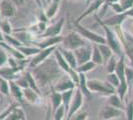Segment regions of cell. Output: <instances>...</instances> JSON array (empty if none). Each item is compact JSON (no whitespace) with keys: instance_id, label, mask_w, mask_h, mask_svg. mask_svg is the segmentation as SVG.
<instances>
[{"instance_id":"obj_1","label":"cell","mask_w":133,"mask_h":120,"mask_svg":"<svg viewBox=\"0 0 133 120\" xmlns=\"http://www.w3.org/2000/svg\"><path fill=\"white\" fill-rule=\"evenodd\" d=\"M30 71L34 76L39 88H43L47 85H50L52 87L58 80L65 76L64 74H66L57 63L56 58L51 57L37 65L36 67L31 68Z\"/></svg>"},{"instance_id":"obj_2","label":"cell","mask_w":133,"mask_h":120,"mask_svg":"<svg viewBox=\"0 0 133 120\" xmlns=\"http://www.w3.org/2000/svg\"><path fill=\"white\" fill-rule=\"evenodd\" d=\"M94 17L96 19V21L98 22L100 26L103 28L104 32H105V39H106V44L110 47L112 49L113 53L116 55L117 57H120V56H123L124 55V51H123V47H122L121 41L119 39L118 35L116 34V32L114 30L107 26L105 24L100 21V18L97 16V15H94Z\"/></svg>"},{"instance_id":"obj_3","label":"cell","mask_w":133,"mask_h":120,"mask_svg":"<svg viewBox=\"0 0 133 120\" xmlns=\"http://www.w3.org/2000/svg\"><path fill=\"white\" fill-rule=\"evenodd\" d=\"M114 31L116 32V34L118 35L121 41L124 55H126V57L130 62V66L133 68V35L130 32L124 31L121 28V26H115Z\"/></svg>"},{"instance_id":"obj_4","label":"cell","mask_w":133,"mask_h":120,"mask_svg":"<svg viewBox=\"0 0 133 120\" xmlns=\"http://www.w3.org/2000/svg\"><path fill=\"white\" fill-rule=\"evenodd\" d=\"M88 87L91 93H97L102 96H109L116 92V89L112 85H110L107 81H102L98 79L88 80Z\"/></svg>"},{"instance_id":"obj_5","label":"cell","mask_w":133,"mask_h":120,"mask_svg":"<svg viewBox=\"0 0 133 120\" xmlns=\"http://www.w3.org/2000/svg\"><path fill=\"white\" fill-rule=\"evenodd\" d=\"M62 47L70 49V50H76L83 45H87V41L81 34H78L76 30L70 32L68 35L63 37L62 41Z\"/></svg>"},{"instance_id":"obj_6","label":"cell","mask_w":133,"mask_h":120,"mask_svg":"<svg viewBox=\"0 0 133 120\" xmlns=\"http://www.w3.org/2000/svg\"><path fill=\"white\" fill-rule=\"evenodd\" d=\"M75 30L78 32V34H81L85 40H89L90 42H92L94 44H105L106 39L105 36L95 33L94 31L89 30L87 27H84L83 25H81V23H75Z\"/></svg>"},{"instance_id":"obj_7","label":"cell","mask_w":133,"mask_h":120,"mask_svg":"<svg viewBox=\"0 0 133 120\" xmlns=\"http://www.w3.org/2000/svg\"><path fill=\"white\" fill-rule=\"evenodd\" d=\"M83 98H84V96L82 93V91L78 88V89L76 88L74 96H72V103H71V106H70V110H69V112L66 116V120H71L72 118V116L79 111V109L82 108L83 104Z\"/></svg>"},{"instance_id":"obj_8","label":"cell","mask_w":133,"mask_h":120,"mask_svg":"<svg viewBox=\"0 0 133 120\" xmlns=\"http://www.w3.org/2000/svg\"><path fill=\"white\" fill-rule=\"evenodd\" d=\"M125 114L123 109L115 108L113 106H110L108 104L104 105L99 111V120H113L119 118Z\"/></svg>"},{"instance_id":"obj_9","label":"cell","mask_w":133,"mask_h":120,"mask_svg":"<svg viewBox=\"0 0 133 120\" xmlns=\"http://www.w3.org/2000/svg\"><path fill=\"white\" fill-rule=\"evenodd\" d=\"M57 48H58V46H52V47H48V48H45V49H41L35 56H33L32 60L30 61L29 68L36 67L37 65L44 62L45 60H47L49 57H51L52 54H54V52Z\"/></svg>"},{"instance_id":"obj_10","label":"cell","mask_w":133,"mask_h":120,"mask_svg":"<svg viewBox=\"0 0 133 120\" xmlns=\"http://www.w3.org/2000/svg\"><path fill=\"white\" fill-rule=\"evenodd\" d=\"M75 55L78 61V66L81 64L88 62L91 60V53H92V46L83 45L78 49L74 50Z\"/></svg>"},{"instance_id":"obj_11","label":"cell","mask_w":133,"mask_h":120,"mask_svg":"<svg viewBox=\"0 0 133 120\" xmlns=\"http://www.w3.org/2000/svg\"><path fill=\"white\" fill-rule=\"evenodd\" d=\"M63 37L64 36H53V37H44L41 38V40L38 41H34V46H37L40 49H45L48 47H52V46H59L61 45L62 41H63Z\"/></svg>"},{"instance_id":"obj_12","label":"cell","mask_w":133,"mask_h":120,"mask_svg":"<svg viewBox=\"0 0 133 120\" xmlns=\"http://www.w3.org/2000/svg\"><path fill=\"white\" fill-rule=\"evenodd\" d=\"M77 86L75 84V82L72 81L68 75L66 77H62L60 80H58L54 85L52 86V89H54L55 91L60 92V93H63L65 91H68V90H72V89H76Z\"/></svg>"},{"instance_id":"obj_13","label":"cell","mask_w":133,"mask_h":120,"mask_svg":"<svg viewBox=\"0 0 133 120\" xmlns=\"http://www.w3.org/2000/svg\"><path fill=\"white\" fill-rule=\"evenodd\" d=\"M17 7L11 0H1L0 1V15L1 18H11L16 15Z\"/></svg>"},{"instance_id":"obj_14","label":"cell","mask_w":133,"mask_h":120,"mask_svg":"<svg viewBox=\"0 0 133 120\" xmlns=\"http://www.w3.org/2000/svg\"><path fill=\"white\" fill-rule=\"evenodd\" d=\"M65 22H66V18L62 17L58 22H56L53 25L48 26L47 29L45 30L44 33L40 34L39 36L41 38H44V37H53V36H59V35H61L63 27L65 25Z\"/></svg>"},{"instance_id":"obj_15","label":"cell","mask_w":133,"mask_h":120,"mask_svg":"<svg viewBox=\"0 0 133 120\" xmlns=\"http://www.w3.org/2000/svg\"><path fill=\"white\" fill-rule=\"evenodd\" d=\"M104 3H105V0H92L91 3H89L88 9L84 10V11H83V13L76 19L75 23H81V21L83 20V18H85L87 16H89V15H90V14H92L94 12L97 11L100 7L104 4Z\"/></svg>"},{"instance_id":"obj_16","label":"cell","mask_w":133,"mask_h":120,"mask_svg":"<svg viewBox=\"0 0 133 120\" xmlns=\"http://www.w3.org/2000/svg\"><path fill=\"white\" fill-rule=\"evenodd\" d=\"M23 98L30 104L33 105H41L42 104V99L41 95L36 91H34L31 88H25L23 89Z\"/></svg>"},{"instance_id":"obj_17","label":"cell","mask_w":133,"mask_h":120,"mask_svg":"<svg viewBox=\"0 0 133 120\" xmlns=\"http://www.w3.org/2000/svg\"><path fill=\"white\" fill-rule=\"evenodd\" d=\"M126 18H127V16L125 15V13L122 12V13H115L114 15L106 18L104 20H101L100 19V21L103 23V24L109 26V27H115V26H121L122 23L124 22V20Z\"/></svg>"},{"instance_id":"obj_18","label":"cell","mask_w":133,"mask_h":120,"mask_svg":"<svg viewBox=\"0 0 133 120\" xmlns=\"http://www.w3.org/2000/svg\"><path fill=\"white\" fill-rule=\"evenodd\" d=\"M58 49L60 50V52L62 53V55L64 56V58L66 59V61L69 63V65L74 69L78 68V61H77V58L75 55V52L70 49H66L62 47L61 45L58 46Z\"/></svg>"},{"instance_id":"obj_19","label":"cell","mask_w":133,"mask_h":120,"mask_svg":"<svg viewBox=\"0 0 133 120\" xmlns=\"http://www.w3.org/2000/svg\"><path fill=\"white\" fill-rule=\"evenodd\" d=\"M21 75V72L17 71L16 69H13L12 67L8 66H3L0 67V76L5 78L7 80H15Z\"/></svg>"},{"instance_id":"obj_20","label":"cell","mask_w":133,"mask_h":120,"mask_svg":"<svg viewBox=\"0 0 133 120\" xmlns=\"http://www.w3.org/2000/svg\"><path fill=\"white\" fill-rule=\"evenodd\" d=\"M9 84H10V95H12V97L14 98L17 102L21 103L24 99L23 98V89L14 80H10Z\"/></svg>"},{"instance_id":"obj_21","label":"cell","mask_w":133,"mask_h":120,"mask_svg":"<svg viewBox=\"0 0 133 120\" xmlns=\"http://www.w3.org/2000/svg\"><path fill=\"white\" fill-rule=\"evenodd\" d=\"M0 47L3 48L6 52H9V53L11 54L12 57H14L15 59H18V60H24V59L26 58L24 55H23L22 52L19 51V49H18L17 47L9 45V44H7V43L4 42V41L0 42Z\"/></svg>"},{"instance_id":"obj_22","label":"cell","mask_w":133,"mask_h":120,"mask_svg":"<svg viewBox=\"0 0 133 120\" xmlns=\"http://www.w3.org/2000/svg\"><path fill=\"white\" fill-rule=\"evenodd\" d=\"M54 56H55L56 58V61H57V63L59 64V66L62 68V70L66 73V74H69L70 73V71L72 70V68L70 65H69V63L66 61V59L64 58V56L62 55V53L60 52V50L57 48L55 50V52H54Z\"/></svg>"},{"instance_id":"obj_23","label":"cell","mask_w":133,"mask_h":120,"mask_svg":"<svg viewBox=\"0 0 133 120\" xmlns=\"http://www.w3.org/2000/svg\"><path fill=\"white\" fill-rule=\"evenodd\" d=\"M74 93H75V89L68 90V91H65L62 93V105L65 108L66 116L68 114V112H69V110H70V106H71V103H72Z\"/></svg>"},{"instance_id":"obj_24","label":"cell","mask_w":133,"mask_h":120,"mask_svg":"<svg viewBox=\"0 0 133 120\" xmlns=\"http://www.w3.org/2000/svg\"><path fill=\"white\" fill-rule=\"evenodd\" d=\"M3 120H27V116L25 111L23 110L20 105L12 110V112Z\"/></svg>"},{"instance_id":"obj_25","label":"cell","mask_w":133,"mask_h":120,"mask_svg":"<svg viewBox=\"0 0 133 120\" xmlns=\"http://www.w3.org/2000/svg\"><path fill=\"white\" fill-rule=\"evenodd\" d=\"M50 103L52 106V110L56 111L62 105V93L52 89V92L50 94Z\"/></svg>"},{"instance_id":"obj_26","label":"cell","mask_w":133,"mask_h":120,"mask_svg":"<svg viewBox=\"0 0 133 120\" xmlns=\"http://www.w3.org/2000/svg\"><path fill=\"white\" fill-rule=\"evenodd\" d=\"M125 62H124V55L123 56H120L118 57V60H117L116 63V67H115V73L118 76V78L120 79V81H123L125 79Z\"/></svg>"},{"instance_id":"obj_27","label":"cell","mask_w":133,"mask_h":120,"mask_svg":"<svg viewBox=\"0 0 133 120\" xmlns=\"http://www.w3.org/2000/svg\"><path fill=\"white\" fill-rule=\"evenodd\" d=\"M78 88L82 91L84 97H89L91 95V92L88 87V79L84 73H79V83Z\"/></svg>"},{"instance_id":"obj_28","label":"cell","mask_w":133,"mask_h":120,"mask_svg":"<svg viewBox=\"0 0 133 120\" xmlns=\"http://www.w3.org/2000/svg\"><path fill=\"white\" fill-rule=\"evenodd\" d=\"M19 51L22 52L25 57H30V56H35L38 52L41 50L37 46H29V45H21L18 47Z\"/></svg>"},{"instance_id":"obj_29","label":"cell","mask_w":133,"mask_h":120,"mask_svg":"<svg viewBox=\"0 0 133 120\" xmlns=\"http://www.w3.org/2000/svg\"><path fill=\"white\" fill-rule=\"evenodd\" d=\"M107 104H108V105H110V106L115 107V108H119V109L124 108L123 100L119 97V95L117 94L116 92L108 96V99H107Z\"/></svg>"},{"instance_id":"obj_30","label":"cell","mask_w":133,"mask_h":120,"mask_svg":"<svg viewBox=\"0 0 133 120\" xmlns=\"http://www.w3.org/2000/svg\"><path fill=\"white\" fill-rule=\"evenodd\" d=\"M91 61L95 63L96 65H102L104 64L102 55L100 53L99 49L97 47V44H94L92 45V53H91Z\"/></svg>"},{"instance_id":"obj_31","label":"cell","mask_w":133,"mask_h":120,"mask_svg":"<svg viewBox=\"0 0 133 120\" xmlns=\"http://www.w3.org/2000/svg\"><path fill=\"white\" fill-rule=\"evenodd\" d=\"M23 74L25 75V77H26V79H27L29 88L33 89L34 91H36L37 93H39L40 95H41V91H40L39 86L37 84V82H36V80L34 78V76L32 75V73H31V71H25Z\"/></svg>"},{"instance_id":"obj_32","label":"cell","mask_w":133,"mask_h":120,"mask_svg":"<svg viewBox=\"0 0 133 120\" xmlns=\"http://www.w3.org/2000/svg\"><path fill=\"white\" fill-rule=\"evenodd\" d=\"M97 47H98L100 53H101V55H102V58H103L104 63H106V61L114 54L113 51H112V49H111L110 47L107 45L106 43L105 44H97Z\"/></svg>"},{"instance_id":"obj_33","label":"cell","mask_w":133,"mask_h":120,"mask_svg":"<svg viewBox=\"0 0 133 120\" xmlns=\"http://www.w3.org/2000/svg\"><path fill=\"white\" fill-rule=\"evenodd\" d=\"M59 8H60V3H57V2H53L51 3L50 5L48 6L47 10H46V15L49 19H52L54 18L57 15V13L59 11Z\"/></svg>"},{"instance_id":"obj_34","label":"cell","mask_w":133,"mask_h":120,"mask_svg":"<svg viewBox=\"0 0 133 120\" xmlns=\"http://www.w3.org/2000/svg\"><path fill=\"white\" fill-rule=\"evenodd\" d=\"M95 66H96V64L90 60V61H88V62L83 63V64L78 65V68H77V71L78 73H84L85 74V73H88V72H89L92 69L95 68Z\"/></svg>"},{"instance_id":"obj_35","label":"cell","mask_w":133,"mask_h":120,"mask_svg":"<svg viewBox=\"0 0 133 120\" xmlns=\"http://www.w3.org/2000/svg\"><path fill=\"white\" fill-rule=\"evenodd\" d=\"M0 93L5 95V96H10V84L9 80L5 79L0 76Z\"/></svg>"},{"instance_id":"obj_36","label":"cell","mask_w":133,"mask_h":120,"mask_svg":"<svg viewBox=\"0 0 133 120\" xmlns=\"http://www.w3.org/2000/svg\"><path fill=\"white\" fill-rule=\"evenodd\" d=\"M128 91H129V87H128V84H127V82H126V80L120 81V84H119V86L116 88V93L119 95V97L121 98L122 100L125 98Z\"/></svg>"},{"instance_id":"obj_37","label":"cell","mask_w":133,"mask_h":120,"mask_svg":"<svg viewBox=\"0 0 133 120\" xmlns=\"http://www.w3.org/2000/svg\"><path fill=\"white\" fill-rule=\"evenodd\" d=\"M0 29L3 32V34H12L13 33V27H12L11 23L9 22L8 19H1L0 21Z\"/></svg>"},{"instance_id":"obj_38","label":"cell","mask_w":133,"mask_h":120,"mask_svg":"<svg viewBox=\"0 0 133 120\" xmlns=\"http://www.w3.org/2000/svg\"><path fill=\"white\" fill-rule=\"evenodd\" d=\"M4 42H6V43L9 44V45L17 47V48H18L19 46L23 45V43L17 38L16 36H13V35H11V34H4Z\"/></svg>"},{"instance_id":"obj_39","label":"cell","mask_w":133,"mask_h":120,"mask_svg":"<svg viewBox=\"0 0 133 120\" xmlns=\"http://www.w3.org/2000/svg\"><path fill=\"white\" fill-rule=\"evenodd\" d=\"M117 60H118V57H117L115 54H113L107 61H106V71L107 73H112L115 71V67H116V63Z\"/></svg>"},{"instance_id":"obj_40","label":"cell","mask_w":133,"mask_h":120,"mask_svg":"<svg viewBox=\"0 0 133 120\" xmlns=\"http://www.w3.org/2000/svg\"><path fill=\"white\" fill-rule=\"evenodd\" d=\"M106 81H107L110 85L113 86L115 89H116L117 87L119 86V84H120V79L118 78V76L116 75L115 72L107 73V75H106Z\"/></svg>"},{"instance_id":"obj_41","label":"cell","mask_w":133,"mask_h":120,"mask_svg":"<svg viewBox=\"0 0 133 120\" xmlns=\"http://www.w3.org/2000/svg\"><path fill=\"white\" fill-rule=\"evenodd\" d=\"M125 79L129 87V90L131 91L133 89V68L131 66L125 67Z\"/></svg>"},{"instance_id":"obj_42","label":"cell","mask_w":133,"mask_h":120,"mask_svg":"<svg viewBox=\"0 0 133 120\" xmlns=\"http://www.w3.org/2000/svg\"><path fill=\"white\" fill-rule=\"evenodd\" d=\"M19 105H20V103L19 102H12L11 104H10L4 111L0 114V120H3L4 118H6V117L12 112V110H13L14 108H16L17 106H19Z\"/></svg>"},{"instance_id":"obj_43","label":"cell","mask_w":133,"mask_h":120,"mask_svg":"<svg viewBox=\"0 0 133 120\" xmlns=\"http://www.w3.org/2000/svg\"><path fill=\"white\" fill-rule=\"evenodd\" d=\"M64 118H66V111H65L64 106L61 105L56 111H54V118H53V120H63Z\"/></svg>"},{"instance_id":"obj_44","label":"cell","mask_w":133,"mask_h":120,"mask_svg":"<svg viewBox=\"0 0 133 120\" xmlns=\"http://www.w3.org/2000/svg\"><path fill=\"white\" fill-rule=\"evenodd\" d=\"M14 81H15V82H16L17 84L20 86L22 89H25V88H28V87H29V85H28V81L24 74H21L18 78H16V79L14 80Z\"/></svg>"},{"instance_id":"obj_45","label":"cell","mask_w":133,"mask_h":120,"mask_svg":"<svg viewBox=\"0 0 133 120\" xmlns=\"http://www.w3.org/2000/svg\"><path fill=\"white\" fill-rule=\"evenodd\" d=\"M125 114H126V120H133V100L127 103Z\"/></svg>"},{"instance_id":"obj_46","label":"cell","mask_w":133,"mask_h":120,"mask_svg":"<svg viewBox=\"0 0 133 120\" xmlns=\"http://www.w3.org/2000/svg\"><path fill=\"white\" fill-rule=\"evenodd\" d=\"M7 61H8V56L6 54V51L3 48H1L0 49V67L5 66Z\"/></svg>"},{"instance_id":"obj_47","label":"cell","mask_w":133,"mask_h":120,"mask_svg":"<svg viewBox=\"0 0 133 120\" xmlns=\"http://www.w3.org/2000/svg\"><path fill=\"white\" fill-rule=\"evenodd\" d=\"M89 118V114L87 111H83V112H79V113H76V114L72 116V118L71 120H88Z\"/></svg>"},{"instance_id":"obj_48","label":"cell","mask_w":133,"mask_h":120,"mask_svg":"<svg viewBox=\"0 0 133 120\" xmlns=\"http://www.w3.org/2000/svg\"><path fill=\"white\" fill-rule=\"evenodd\" d=\"M108 5L110 6L111 9H112L113 11L115 12V13H122V12H124V9H123V7H122V5L120 4V2L110 3V4H108Z\"/></svg>"},{"instance_id":"obj_49","label":"cell","mask_w":133,"mask_h":120,"mask_svg":"<svg viewBox=\"0 0 133 120\" xmlns=\"http://www.w3.org/2000/svg\"><path fill=\"white\" fill-rule=\"evenodd\" d=\"M119 2H120V4L123 7L124 11L129 9V8H131V7H133V0H120Z\"/></svg>"},{"instance_id":"obj_50","label":"cell","mask_w":133,"mask_h":120,"mask_svg":"<svg viewBox=\"0 0 133 120\" xmlns=\"http://www.w3.org/2000/svg\"><path fill=\"white\" fill-rule=\"evenodd\" d=\"M52 106H51V104L48 106V108H47V112H46V115H45L44 119L43 120H52Z\"/></svg>"},{"instance_id":"obj_51","label":"cell","mask_w":133,"mask_h":120,"mask_svg":"<svg viewBox=\"0 0 133 120\" xmlns=\"http://www.w3.org/2000/svg\"><path fill=\"white\" fill-rule=\"evenodd\" d=\"M48 20H49V18L47 17V15H46V12L44 11H41L39 14V17H38V21H42V22H48Z\"/></svg>"},{"instance_id":"obj_52","label":"cell","mask_w":133,"mask_h":120,"mask_svg":"<svg viewBox=\"0 0 133 120\" xmlns=\"http://www.w3.org/2000/svg\"><path fill=\"white\" fill-rule=\"evenodd\" d=\"M11 1L14 3V5L16 6V7H21L26 2V0H11Z\"/></svg>"},{"instance_id":"obj_53","label":"cell","mask_w":133,"mask_h":120,"mask_svg":"<svg viewBox=\"0 0 133 120\" xmlns=\"http://www.w3.org/2000/svg\"><path fill=\"white\" fill-rule=\"evenodd\" d=\"M124 13H125V15H126L127 17L133 18V7L129 8V9H127V10H125V11H124Z\"/></svg>"},{"instance_id":"obj_54","label":"cell","mask_w":133,"mask_h":120,"mask_svg":"<svg viewBox=\"0 0 133 120\" xmlns=\"http://www.w3.org/2000/svg\"><path fill=\"white\" fill-rule=\"evenodd\" d=\"M120 0H105V5H108V4H110V3H115V2H119Z\"/></svg>"},{"instance_id":"obj_55","label":"cell","mask_w":133,"mask_h":120,"mask_svg":"<svg viewBox=\"0 0 133 120\" xmlns=\"http://www.w3.org/2000/svg\"><path fill=\"white\" fill-rule=\"evenodd\" d=\"M34 1H35V2L37 3V5L39 6L41 9L43 8V3H42V1H41V0H34Z\"/></svg>"},{"instance_id":"obj_56","label":"cell","mask_w":133,"mask_h":120,"mask_svg":"<svg viewBox=\"0 0 133 120\" xmlns=\"http://www.w3.org/2000/svg\"><path fill=\"white\" fill-rule=\"evenodd\" d=\"M2 41H4V34L0 29V42H2Z\"/></svg>"},{"instance_id":"obj_57","label":"cell","mask_w":133,"mask_h":120,"mask_svg":"<svg viewBox=\"0 0 133 120\" xmlns=\"http://www.w3.org/2000/svg\"><path fill=\"white\" fill-rule=\"evenodd\" d=\"M53 2H57V3H60L61 2V0H52Z\"/></svg>"},{"instance_id":"obj_58","label":"cell","mask_w":133,"mask_h":120,"mask_svg":"<svg viewBox=\"0 0 133 120\" xmlns=\"http://www.w3.org/2000/svg\"><path fill=\"white\" fill-rule=\"evenodd\" d=\"M130 33H131V34L133 35V25L131 26V31H130Z\"/></svg>"},{"instance_id":"obj_59","label":"cell","mask_w":133,"mask_h":120,"mask_svg":"<svg viewBox=\"0 0 133 120\" xmlns=\"http://www.w3.org/2000/svg\"><path fill=\"white\" fill-rule=\"evenodd\" d=\"M41 1H42V3H43V4H44V1H45V0H41Z\"/></svg>"},{"instance_id":"obj_60","label":"cell","mask_w":133,"mask_h":120,"mask_svg":"<svg viewBox=\"0 0 133 120\" xmlns=\"http://www.w3.org/2000/svg\"><path fill=\"white\" fill-rule=\"evenodd\" d=\"M69 1H76V0H69ZM88 1V0H87Z\"/></svg>"},{"instance_id":"obj_61","label":"cell","mask_w":133,"mask_h":120,"mask_svg":"<svg viewBox=\"0 0 133 120\" xmlns=\"http://www.w3.org/2000/svg\"><path fill=\"white\" fill-rule=\"evenodd\" d=\"M0 21H1V15H0Z\"/></svg>"},{"instance_id":"obj_62","label":"cell","mask_w":133,"mask_h":120,"mask_svg":"<svg viewBox=\"0 0 133 120\" xmlns=\"http://www.w3.org/2000/svg\"><path fill=\"white\" fill-rule=\"evenodd\" d=\"M132 91H133V89H132Z\"/></svg>"}]
</instances>
